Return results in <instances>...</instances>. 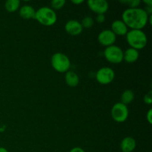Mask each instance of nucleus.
<instances>
[{"instance_id":"4","label":"nucleus","mask_w":152,"mask_h":152,"mask_svg":"<svg viewBox=\"0 0 152 152\" xmlns=\"http://www.w3.org/2000/svg\"><path fill=\"white\" fill-rule=\"evenodd\" d=\"M51 65L53 69L59 73H66L71 68V61L65 53H55L50 59Z\"/></svg>"},{"instance_id":"14","label":"nucleus","mask_w":152,"mask_h":152,"mask_svg":"<svg viewBox=\"0 0 152 152\" xmlns=\"http://www.w3.org/2000/svg\"><path fill=\"white\" fill-rule=\"evenodd\" d=\"M19 16L24 19H31L35 18L36 10L31 5H23L19 9Z\"/></svg>"},{"instance_id":"3","label":"nucleus","mask_w":152,"mask_h":152,"mask_svg":"<svg viewBox=\"0 0 152 152\" xmlns=\"http://www.w3.org/2000/svg\"><path fill=\"white\" fill-rule=\"evenodd\" d=\"M41 25L44 26H52L57 20V15L52 8L48 7H40L36 10L35 18Z\"/></svg>"},{"instance_id":"13","label":"nucleus","mask_w":152,"mask_h":152,"mask_svg":"<svg viewBox=\"0 0 152 152\" xmlns=\"http://www.w3.org/2000/svg\"><path fill=\"white\" fill-rule=\"evenodd\" d=\"M138 58H139V51L136 49L129 48L123 52V60H125L128 63L135 62L137 60Z\"/></svg>"},{"instance_id":"25","label":"nucleus","mask_w":152,"mask_h":152,"mask_svg":"<svg viewBox=\"0 0 152 152\" xmlns=\"http://www.w3.org/2000/svg\"><path fill=\"white\" fill-rule=\"evenodd\" d=\"M71 2L74 4H80L84 2V0H72Z\"/></svg>"},{"instance_id":"23","label":"nucleus","mask_w":152,"mask_h":152,"mask_svg":"<svg viewBox=\"0 0 152 152\" xmlns=\"http://www.w3.org/2000/svg\"><path fill=\"white\" fill-rule=\"evenodd\" d=\"M146 120L149 124L152 123V109H149L146 114Z\"/></svg>"},{"instance_id":"7","label":"nucleus","mask_w":152,"mask_h":152,"mask_svg":"<svg viewBox=\"0 0 152 152\" xmlns=\"http://www.w3.org/2000/svg\"><path fill=\"white\" fill-rule=\"evenodd\" d=\"M115 77V73L109 67H103L98 70L96 73V80L99 84L108 85L113 82Z\"/></svg>"},{"instance_id":"8","label":"nucleus","mask_w":152,"mask_h":152,"mask_svg":"<svg viewBox=\"0 0 152 152\" xmlns=\"http://www.w3.org/2000/svg\"><path fill=\"white\" fill-rule=\"evenodd\" d=\"M89 8L96 14H105L108 10V3L106 0H88Z\"/></svg>"},{"instance_id":"6","label":"nucleus","mask_w":152,"mask_h":152,"mask_svg":"<svg viewBox=\"0 0 152 152\" xmlns=\"http://www.w3.org/2000/svg\"><path fill=\"white\" fill-rule=\"evenodd\" d=\"M129 108L127 105L122 102H117L111 108V117L117 123H123L126 121L129 117Z\"/></svg>"},{"instance_id":"22","label":"nucleus","mask_w":152,"mask_h":152,"mask_svg":"<svg viewBox=\"0 0 152 152\" xmlns=\"http://www.w3.org/2000/svg\"><path fill=\"white\" fill-rule=\"evenodd\" d=\"M96 21L98 22V23H99V24L103 23V22L105 21V15H104V14H98V15H96Z\"/></svg>"},{"instance_id":"17","label":"nucleus","mask_w":152,"mask_h":152,"mask_svg":"<svg viewBox=\"0 0 152 152\" xmlns=\"http://www.w3.org/2000/svg\"><path fill=\"white\" fill-rule=\"evenodd\" d=\"M20 1L19 0H7L4 3V8L9 13H14L19 9Z\"/></svg>"},{"instance_id":"9","label":"nucleus","mask_w":152,"mask_h":152,"mask_svg":"<svg viewBox=\"0 0 152 152\" xmlns=\"http://www.w3.org/2000/svg\"><path fill=\"white\" fill-rule=\"evenodd\" d=\"M116 39H117V36L110 29L103 30L98 35L99 42L105 47L113 45L116 42Z\"/></svg>"},{"instance_id":"18","label":"nucleus","mask_w":152,"mask_h":152,"mask_svg":"<svg viewBox=\"0 0 152 152\" xmlns=\"http://www.w3.org/2000/svg\"><path fill=\"white\" fill-rule=\"evenodd\" d=\"M94 21L93 18L91 16H85L82 20V22H80V23H81L83 28H90L94 25Z\"/></svg>"},{"instance_id":"16","label":"nucleus","mask_w":152,"mask_h":152,"mask_svg":"<svg viewBox=\"0 0 152 152\" xmlns=\"http://www.w3.org/2000/svg\"><path fill=\"white\" fill-rule=\"evenodd\" d=\"M134 99V93L131 89H126L123 92L121 95V102L124 105H127L130 104Z\"/></svg>"},{"instance_id":"24","label":"nucleus","mask_w":152,"mask_h":152,"mask_svg":"<svg viewBox=\"0 0 152 152\" xmlns=\"http://www.w3.org/2000/svg\"><path fill=\"white\" fill-rule=\"evenodd\" d=\"M69 152H86L83 148H80V147H74V148H71Z\"/></svg>"},{"instance_id":"20","label":"nucleus","mask_w":152,"mask_h":152,"mask_svg":"<svg viewBox=\"0 0 152 152\" xmlns=\"http://www.w3.org/2000/svg\"><path fill=\"white\" fill-rule=\"evenodd\" d=\"M120 2L129 5V8H136L139 7L141 1L140 0H124V1H120Z\"/></svg>"},{"instance_id":"19","label":"nucleus","mask_w":152,"mask_h":152,"mask_svg":"<svg viewBox=\"0 0 152 152\" xmlns=\"http://www.w3.org/2000/svg\"><path fill=\"white\" fill-rule=\"evenodd\" d=\"M65 3H66L65 0H53L50 2V5H51L50 8L53 9V10H59L65 6Z\"/></svg>"},{"instance_id":"1","label":"nucleus","mask_w":152,"mask_h":152,"mask_svg":"<svg viewBox=\"0 0 152 152\" xmlns=\"http://www.w3.org/2000/svg\"><path fill=\"white\" fill-rule=\"evenodd\" d=\"M148 16L140 7L127 8L122 15V20L131 30H142L148 23Z\"/></svg>"},{"instance_id":"15","label":"nucleus","mask_w":152,"mask_h":152,"mask_svg":"<svg viewBox=\"0 0 152 152\" xmlns=\"http://www.w3.org/2000/svg\"><path fill=\"white\" fill-rule=\"evenodd\" d=\"M65 83L70 87H76L80 83L79 76L72 71H67L65 76Z\"/></svg>"},{"instance_id":"27","label":"nucleus","mask_w":152,"mask_h":152,"mask_svg":"<svg viewBox=\"0 0 152 152\" xmlns=\"http://www.w3.org/2000/svg\"><path fill=\"white\" fill-rule=\"evenodd\" d=\"M0 152H8V151L4 147H0Z\"/></svg>"},{"instance_id":"10","label":"nucleus","mask_w":152,"mask_h":152,"mask_svg":"<svg viewBox=\"0 0 152 152\" xmlns=\"http://www.w3.org/2000/svg\"><path fill=\"white\" fill-rule=\"evenodd\" d=\"M65 29L68 34L71 36H78L83 32V28L79 21L71 19L68 21L65 25Z\"/></svg>"},{"instance_id":"2","label":"nucleus","mask_w":152,"mask_h":152,"mask_svg":"<svg viewBox=\"0 0 152 152\" xmlns=\"http://www.w3.org/2000/svg\"><path fill=\"white\" fill-rule=\"evenodd\" d=\"M126 40L131 48L136 50H142L148 42L147 36L142 30H130L126 35Z\"/></svg>"},{"instance_id":"5","label":"nucleus","mask_w":152,"mask_h":152,"mask_svg":"<svg viewBox=\"0 0 152 152\" xmlns=\"http://www.w3.org/2000/svg\"><path fill=\"white\" fill-rule=\"evenodd\" d=\"M123 50L117 45L108 46L104 50V56L107 61L113 64L120 63L123 61Z\"/></svg>"},{"instance_id":"26","label":"nucleus","mask_w":152,"mask_h":152,"mask_svg":"<svg viewBox=\"0 0 152 152\" xmlns=\"http://www.w3.org/2000/svg\"><path fill=\"white\" fill-rule=\"evenodd\" d=\"M143 2L146 4L147 6H152V1L151 0H144Z\"/></svg>"},{"instance_id":"11","label":"nucleus","mask_w":152,"mask_h":152,"mask_svg":"<svg viewBox=\"0 0 152 152\" xmlns=\"http://www.w3.org/2000/svg\"><path fill=\"white\" fill-rule=\"evenodd\" d=\"M111 31L116 36H126L129 31V28L122 19H117L111 24Z\"/></svg>"},{"instance_id":"21","label":"nucleus","mask_w":152,"mask_h":152,"mask_svg":"<svg viewBox=\"0 0 152 152\" xmlns=\"http://www.w3.org/2000/svg\"><path fill=\"white\" fill-rule=\"evenodd\" d=\"M143 100L145 103H146L147 105H151L152 104V91H150L149 92L146 94L144 96Z\"/></svg>"},{"instance_id":"12","label":"nucleus","mask_w":152,"mask_h":152,"mask_svg":"<svg viewBox=\"0 0 152 152\" xmlns=\"http://www.w3.org/2000/svg\"><path fill=\"white\" fill-rule=\"evenodd\" d=\"M136 146V140L132 137H126L120 142V149L123 152H132Z\"/></svg>"}]
</instances>
